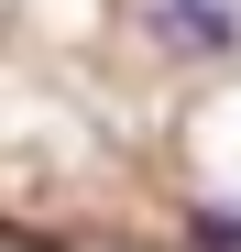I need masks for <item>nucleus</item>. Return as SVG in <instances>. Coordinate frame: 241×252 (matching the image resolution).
Returning a JSON list of instances; mask_svg holds the SVG:
<instances>
[{
	"label": "nucleus",
	"mask_w": 241,
	"mask_h": 252,
	"mask_svg": "<svg viewBox=\"0 0 241 252\" xmlns=\"http://www.w3.org/2000/svg\"><path fill=\"white\" fill-rule=\"evenodd\" d=\"M153 22H165V44H209V55L241 44V11H230V0H165Z\"/></svg>",
	"instance_id": "1"
}]
</instances>
